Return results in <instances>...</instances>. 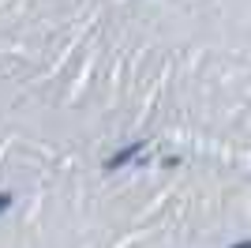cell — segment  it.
I'll use <instances>...</instances> for the list:
<instances>
[{"label":"cell","mask_w":251,"mask_h":248,"mask_svg":"<svg viewBox=\"0 0 251 248\" xmlns=\"http://www.w3.org/2000/svg\"><path fill=\"white\" fill-rule=\"evenodd\" d=\"M143 151H147V139H135V143H124V147H120V151H116L113 158H109V162H105V173H120V169H124V165H131V162H135L139 155H143Z\"/></svg>","instance_id":"obj_1"},{"label":"cell","mask_w":251,"mask_h":248,"mask_svg":"<svg viewBox=\"0 0 251 248\" xmlns=\"http://www.w3.org/2000/svg\"><path fill=\"white\" fill-rule=\"evenodd\" d=\"M11 203H15V196H11V192H0V215L11 211Z\"/></svg>","instance_id":"obj_2"},{"label":"cell","mask_w":251,"mask_h":248,"mask_svg":"<svg viewBox=\"0 0 251 248\" xmlns=\"http://www.w3.org/2000/svg\"><path fill=\"white\" fill-rule=\"evenodd\" d=\"M232 248H251V241H236V245H232Z\"/></svg>","instance_id":"obj_3"}]
</instances>
